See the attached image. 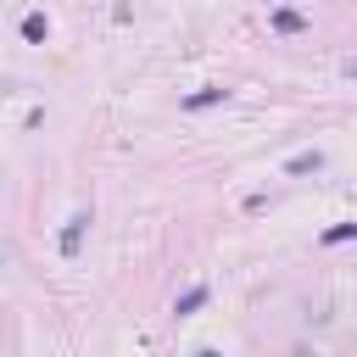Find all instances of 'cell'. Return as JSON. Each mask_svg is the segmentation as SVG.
<instances>
[{
    "instance_id": "6da1fadb",
    "label": "cell",
    "mask_w": 357,
    "mask_h": 357,
    "mask_svg": "<svg viewBox=\"0 0 357 357\" xmlns=\"http://www.w3.org/2000/svg\"><path fill=\"white\" fill-rule=\"evenodd\" d=\"M84 229H89V212H78V218L61 229V257H78V245H84Z\"/></svg>"
},
{
    "instance_id": "7a4b0ae2",
    "label": "cell",
    "mask_w": 357,
    "mask_h": 357,
    "mask_svg": "<svg viewBox=\"0 0 357 357\" xmlns=\"http://www.w3.org/2000/svg\"><path fill=\"white\" fill-rule=\"evenodd\" d=\"M45 33H50V22H45L39 11H28V17H22V39H28V45H39Z\"/></svg>"
},
{
    "instance_id": "3957f363",
    "label": "cell",
    "mask_w": 357,
    "mask_h": 357,
    "mask_svg": "<svg viewBox=\"0 0 357 357\" xmlns=\"http://www.w3.org/2000/svg\"><path fill=\"white\" fill-rule=\"evenodd\" d=\"M218 100H229V89H195V95H184V106H190V112H201V106H218Z\"/></svg>"
},
{
    "instance_id": "277c9868",
    "label": "cell",
    "mask_w": 357,
    "mask_h": 357,
    "mask_svg": "<svg viewBox=\"0 0 357 357\" xmlns=\"http://www.w3.org/2000/svg\"><path fill=\"white\" fill-rule=\"evenodd\" d=\"M324 167V151H301V156H290V173H318Z\"/></svg>"
},
{
    "instance_id": "5b68a950",
    "label": "cell",
    "mask_w": 357,
    "mask_h": 357,
    "mask_svg": "<svg viewBox=\"0 0 357 357\" xmlns=\"http://www.w3.org/2000/svg\"><path fill=\"white\" fill-rule=\"evenodd\" d=\"M201 301H206V284H190V290L178 296V307H173V312H195Z\"/></svg>"
},
{
    "instance_id": "8992f818",
    "label": "cell",
    "mask_w": 357,
    "mask_h": 357,
    "mask_svg": "<svg viewBox=\"0 0 357 357\" xmlns=\"http://www.w3.org/2000/svg\"><path fill=\"white\" fill-rule=\"evenodd\" d=\"M273 28L279 33H301V11H273Z\"/></svg>"
},
{
    "instance_id": "52a82bcc",
    "label": "cell",
    "mask_w": 357,
    "mask_h": 357,
    "mask_svg": "<svg viewBox=\"0 0 357 357\" xmlns=\"http://www.w3.org/2000/svg\"><path fill=\"white\" fill-rule=\"evenodd\" d=\"M351 234H357V229H351V223H335V229H329V234H324V245H340V240H351Z\"/></svg>"
},
{
    "instance_id": "ba28073f",
    "label": "cell",
    "mask_w": 357,
    "mask_h": 357,
    "mask_svg": "<svg viewBox=\"0 0 357 357\" xmlns=\"http://www.w3.org/2000/svg\"><path fill=\"white\" fill-rule=\"evenodd\" d=\"M195 357H218V351H206V346H201V351H195Z\"/></svg>"
}]
</instances>
